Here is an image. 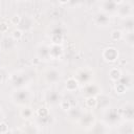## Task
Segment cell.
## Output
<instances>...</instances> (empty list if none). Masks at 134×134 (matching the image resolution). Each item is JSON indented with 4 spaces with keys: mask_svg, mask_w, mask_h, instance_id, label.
Masks as SVG:
<instances>
[{
    "mask_svg": "<svg viewBox=\"0 0 134 134\" xmlns=\"http://www.w3.org/2000/svg\"><path fill=\"white\" fill-rule=\"evenodd\" d=\"M116 14L120 17V18H129V17H132L133 16V6L131 3H128V2H124L121 3L120 5L117 6L116 8Z\"/></svg>",
    "mask_w": 134,
    "mask_h": 134,
    "instance_id": "obj_1",
    "label": "cell"
},
{
    "mask_svg": "<svg viewBox=\"0 0 134 134\" xmlns=\"http://www.w3.org/2000/svg\"><path fill=\"white\" fill-rule=\"evenodd\" d=\"M118 55H119L118 50L116 48H114V47H107V48L104 49V51L102 53L103 59L106 62H108V63H114V62H116L117 59H118Z\"/></svg>",
    "mask_w": 134,
    "mask_h": 134,
    "instance_id": "obj_2",
    "label": "cell"
},
{
    "mask_svg": "<svg viewBox=\"0 0 134 134\" xmlns=\"http://www.w3.org/2000/svg\"><path fill=\"white\" fill-rule=\"evenodd\" d=\"M28 97H29V92L26 89H24V88H19L13 94V99L16 103L20 104V105L26 103L27 99H28Z\"/></svg>",
    "mask_w": 134,
    "mask_h": 134,
    "instance_id": "obj_3",
    "label": "cell"
},
{
    "mask_svg": "<svg viewBox=\"0 0 134 134\" xmlns=\"http://www.w3.org/2000/svg\"><path fill=\"white\" fill-rule=\"evenodd\" d=\"M120 115L121 117H124L127 121H132L133 117H134V109H133V105L131 103L126 104L121 109H120Z\"/></svg>",
    "mask_w": 134,
    "mask_h": 134,
    "instance_id": "obj_4",
    "label": "cell"
},
{
    "mask_svg": "<svg viewBox=\"0 0 134 134\" xmlns=\"http://www.w3.org/2000/svg\"><path fill=\"white\" fill-rule=\"evenodd\" d=\"M98 93H99V88L95 84L87 83L83 87V95H85L86 97H88V96H95Z\"/></svg>",
    "mask_w": 134,
    "mask_h": 134,
    "instance_id": "obj_5",
    "label": "cell"
},
{
    "mask_svg": "<svg viewBox=\"0 0 134 134\" xmlns=\"http://www.w3.org/2000/svg\"><path fill=\"white\" fill-rule=\"evenodd\" d=\"M63 55V48L59 44H50L49 45V59L59 60Z\"/></svg>",
    "mask_w": 134,
    "mask_h": 134,
    "instance_id": "obj_6",
    "label": "cell"
},
{
    "mask_svg": "<svg viewBox=\"0 0 134 134\" xmlns=\"http://www.w3.org/2000/svg\"><path fill=\"white\" fill-rule=\"evenodd\" d=\"M95 23L99 26H107L110 23V17L107 13H98L95 16Z\"/></svg>",
    "mask_w": 134,
    "mask_h": 134,
    "instance_id": "obj_7",
    "label": "cell"
},
{
    "mask_svg": "<svg viewBox=\"0 0 134 134\" xmlns=\"http://www.w3.org/2000/svg\"><path fill=\"white\" fill-rule=\"evenodd\" d=\"M79 85H80V82H79L77 79L74 77V76L68 77V79L66 80V82H65V87H66V89H67L68 91H70V92L76 90V89L79 88Z\"/></svg>",
    "mask_w": 134,
    "mask_h": 134,
    "instance_id": "obj_8",
    "label": "cell"
},
{
    "mask_svg": "<svg viewBox=\"0 0 134 134\" xmlns=\"http://www.w3.org/2000/svg\"><path fill=\"white\" fill-rule=\"evenodd\" d=\"M37 53L40 60H48L49 59V45H46V44L40 45Z\"/></svg>",
    "mask_w": 134,
    "mask_h": 134,
    "instance_id": "obj_9",
    "label": "cell"
},
{
    "mask_svg": "<svg viewBox=\"0 0 134 134\" xmlns=\"http://www.w3.org/2000/svg\"><path fill=\"white\" fill-rule=\"evenodd\" d=\"M45 79L48 83H55L60 79V72L55 69H49L45 74Z\"/></svg>",
    "mask_w": 134,
    "mask_h": 134,
    "instance_id": "obj_10",
    "label": "cell"
},
{
    "mask_svg": "<svg viewBox=\"0 0 134 134\" xmlns=\"http://www.w3.org/2000/svg\"><path fill=\"white\" fill-rule=\"evenodd\" d=\"M50 40H51V43L52 44H59L61 45L63 40H64V36L62 34V31L60 29H57V30H53L52 34H51V37H50Z\"/></svg>",
    "mask_w": 134,
    "mask_h": 134,
    "instance_id": "obj_11",
    "label": "cell"
},
{
    "mask_svg": "<svg viewBox=\"0 0 134 134\" xmlns=\"http://www.w3.org/2000/svg\"><path fill=\"white\" fill-rule=\"evenodd\" d=\"M107 120H108V122H110V124H115L120 117H121V115H120V111H116V110H109L108 111V113H107Z\"/></svg>",
    "mask_w": 134,
    "mask_h": 134,
    "instance_id": "obj_12",
    "label": "cell"
},
{
    "mask_svg": "<svg viewBox=\"0 0 134 134\" xmlns=\"http://www.w3.org/2000/svg\"><path fill=\"white\" fill-rule=\"evenodd\" d=\"M116 7L117 5L113 2V0H106L103 4V12L104 13H113V12H116Z\"/></svg>",
    "mask_w": 134,
    "mask_h": 134,
    "instance_id": "obj_13",
    "label": "cell"
},
{
    "mask_svg": "<svg viewBox=\"0 0 134 134\" xmlns=\"http://www.w3.org/2000/svg\"><path fill=\"white\" fill-rule=\"evenodd\" d=\"M45 99L46 102L50 103V104H54V103H59L61 99H60V96L59 94L55 92V91H48L45 95Z\"/></svg>",
    "mask_w": 134,
    "mask_h": 134,
    "instance_id": "obj_14",
    "label": "cell"
},
{
    "mask_svg": "<svg viewBox=\"0 0 134 134\" xmlns=\"http://www.w3.org/2000/svg\"><path fill=\"white\" fill-rule=\"evenodd\" d=\"M114 89H115L116 93H118V94H124V93H126V92L129 90V88H128L124 83H121L119 80H117V81L115 82Z\"/></svg>",
    "mask_w": 134,
    "mask_h": 134,
    "instance_id": "obj_15",
    "label": "cell"
},
{
    "mask_svg": "<svg viewBox=\"0 0 134 134\" xmlns=\"http://www.w3.org/2000/svg\"><path fill=\"white\" fill-rule=\"evenodd\" d=\"M120 76H121V71L118 68L113 67V68L110 69V71H109V77H110L111 81L116 82Z\"/></svg>",
    "mask_w": 134,
    "mask_h": 134,
    "instance_id": "obj_16",
    "label": "cell"
},
{
    "mask_svg": "<svg viewBox=\"0 0 134 134\" xmlns=\"http://www.w3.org/2000/svg\"><path fill=\"white\" fill-rule=\"evenodd\" d=\"M122 36H124V34H122L121 30H119V29H114V30H112L111 34H110V39H111L112 41L116 42V41L121 40V39H122Z\"/></svg>",
    "mask_w": 134,
    "mask_h": 134,
    "instance_id": "obj_17",
    "label": "cell"
},
{
    "mask_svg": "<svg viewBox=\"0 0 134 134\" xmlns=\"http://www.w3.org/2000/svg\"><path fill=\"white\" fill-rule=\"evenodd\" d=\"M122 38L125 39V41H126V43L128 45L133 46V44H134V34H133V30L132 31H127L126 35L122 36Z\"/></svg>",
    "mask_w": 134,
    "mask_h": 134,
    "instance_id": "obj_18",
    "label": "cell"
},
{
    "mask_svg": "<svg viewBox=\"0 0 134 134\" xmlns=\"http://www.w3.org/2000/svg\"><path fill=\"white\" fill-rule=\"evenodd\" d=\"M134 22H133V16L132 17H129V18H126V23L124 25L126 31H132L133 28H134Z\"/></svg>",
    "mask_w": 134,
    "mask_h": 134,
    "instance_id": "obj_19",
    "label": "cell"
},
{
    "mask_svg": "<svg viewBox=\"0 0 134 134\" xmlns=\"http://www.w3.org/2000/svg\"><path fill=\"white\" fill-rule=\"evenodd\" d=\"M86 106L88 108H95L97 106V98L95 96H88L86 99Z\"/></svg>",
    "mask_w": 134,
    "mask_h": 134,
    "instance_id": "obj_20",
    "label": "cell"
},
{
    "mask_svg": "<svg viewBox=\"0 0 134 134\" xmlns=\"http://www.w3.org/2000/svg\"><path fill=\"white\" fill-rule=\"evenodd\" d=\"M48 109L45 108V107H41L37 110V115L40 117V118H45V117H48Z\"/></svg>",
    "mask_w": 134,
    "mask_h": 134,
    "instance_id": "obj_21",
    "label": "cell"
},
{
    "mask_svg": "<svg viewBox=\"0 0 134 134\" xmlns=\"http://www.w3.org/2000/svg\"><path fill=\"white\" fill-rule=\"evenodd\" d=\"M59 105H60L61 109H63V110H65V111H68V110L71 108V104H70V102L67 100V99H62V100H60V102H59Z\"/></svg>",
    "mask_w": 134,
    "mask_h": 134,
    "instance_id": "obj_22",
    "label": "cell"
},
{
    "mask_svg": "<svg viewBox=\"0 0 134 134\" xmlns=\"http://www.w3.org/2000/svg\"><path fill=\"white\" fill-rule=\"evenodd\" d=\"M23 37V32L21 29H15L13 32H12V38L15 40V41H19L21 40Z\"/></svg>",
    "mask_w": 134,
    "mask_h": 134,
    "instance_id": "obj_23",
    "label": "cell"
},
{
    "mask_svg": "<svg viewBox=\"0 0 134 134\" xmlns=\"http://www.w3.org/2000/svg\"><path fill=\"white\" fill-rule=\"evenodd\" d=\"M20 114H21V116H22L23 118H29V117L31 116L32 112H31V110H30L29 108H24V109L21 110Z\"/></svg>",
    "mask_w": 134,
    "mask_h": 134,
    "instance_id": "obj_24",
    "label": "cell"
},
{
    "mask_svg": "<svg viewBox=\"0 0 134 134\" xmlns=\"http://www.w3.org/2000/svg\"><path fill=\"white\" fill-rule=\"evenodd\" d=\"M10 22H12L14 25H19V24L21 23V17H20L19 15H15V16L12 17Z\"/></svg>",
    "mask_w": 134,
    "mask_h": 134,
    "instance_id": "obj_25",
    "label": "cell"
},
{
    "mask_svg": "<svg viewBox=\"0 0 134 134\" xmlns=\"http://www.w3.org/2000/svg\"><path fill=\"white\" fill-rule=\"evenodd\" d=\"M8 131V125L4 121L0 122V133H6Z\"/></svg>",
    "mask_w": 134,
    "mask_h": 134,
    "instance_id": "obj_26",
    "label": "cell"
},
{
    "mask_svg": "<svg viewBox=\"0 0 134 134\" xmlns=\"http://www.w3.org/2000/svg\"><path fill=\"white\" fill-rule=\"evenodd\" d=\"M8 30V25L5 22H1L0 23V31L1 32H6Z\"/></svg>",
    "mask_w": 134,
    "mask_h": 134,
    "instance_id": "obj_27",
    "label": "cell"
},
{
    "mask_svg": "<svg viewBox=\"0 0 134 134\" xmlns=\"http://www.w3.org/2000/svg\"><path fill=\"white\" fill-rule=\"evenodd\" d=\"M113 2L118 6V5H120L121 3H124V0H113Z\"/></svg>",
    "mask_w": 134,
    "mask_h": 134,
    "instance_id": "obj_28",
    "label": "cell"
},
{
    "mask_svg": "<svg viewBox=\"0 0 134 134\" xmlns=\"http://www.w3.org/2000/svg\"><path fill=\"white\" fill-rule=\"evenodd\" d=\"M60 3H62V4H65V3H67V2H69V0H58Z\"/></svg>",
    "mask_w": 134,
    "mask_h": 134,
    "instance_id": "obj_29",
    "label": "cell"
},
{
    "mask_svg": "<svg viewBox=\"0 0 134 134\" xmlns=\"http://www.w3.org/2000/svg\"><path fill=\"white\" fill-rule=\"evenodd\" d=\"M1 81H2V74L0 73V82H1Z\"/></svg>",
    "mask_w": 134,
    "mask_h": 134,
    "instance_id": "obj_30",
    "label": "cell"
}]
</instances>
